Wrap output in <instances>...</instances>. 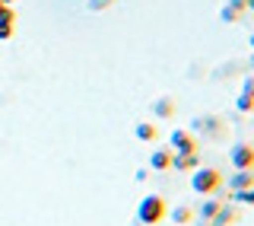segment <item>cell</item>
<instances>
[{"instance_id":"cell-21","label":"cell","mask_w":254,"mask_h":226,"mask_svg":"<svg viewBox=\"0 0 254 226\" xmlns=\"http://www.w3.org/2000/svg\"><path fill=\"white\" fill-rule=\"evenodd\" d=\"M248 45H251V48H254V32H251V38H248Z\"/></svg>"},{"instance_id":"cell-9","label":"cell","mask_w":254,"mask_h":226,"mask_svg":"<svg viewBox=\"0 0 254 226\" xmlns=\"http://www.w3.org/2000/svg\"><path fill=\"white\" fill-rule=\"evenodd\" d=\"M235 220V211H232V207H229V204H219V211L216 214H213V226H229V223H232Z\"/></svg>"},{"instance_id":"cell-16","label":"cell","mask_w":254,"mask_h":226,"mask_svg":"<svg viewBox=\"0 0 254 226\" xmlns=\"http://www.w3.org/2000/svg\"><path fill=\"white\" fill-rule=\"evenodd\" d=\"M219 16H222L226 22H235V19H238V13H235V10H229V6H222V13H219Z\"/></svg>"},{"instance_id":"cell-17","label":"cell","mask_w":254,"mask_h":226,"mask_svg":"<svg viewBox=\"0 0 254 226\" xmlns=\"http://www.w3.org/2000/svg\"><path fill=\"white\" fill-rule=\"evenodd\" d=\"M226 6H229V10H235L238 16H242V10H245V0H229Z\"/></svg>"},{"instance_id":"cell-13","label":"cell","mask_w":254,"mask_h":226,"mask_svg":"<svg viewBox=\"0 0 254 226\" xmlns=\"http://www.w3.org/2000/svg\"><path fill=\"white\" fill-rule=\"evenodd\" d=\"M238 204H254V188H242V191H232Z\"/></svg>"},{"instance_id":"cell-10","label":"cell","mask_w":254,"mask_h":226,"mask_svg":"<svg viewBox=\"0 0 254 226\" xmlns=\"http://www.w3.org/2000/svg\"><path fill=\"white\" fill-rule=\"evenodd\" d=\"M156 127L153 124H149V121H140V124H137V140H143V143H153L156 140Z\"/></svg>"},{"instance_id":"cell-4","label":"cell","mask_w":254,"mask_h":226,"mask_svg":"<svg viewBox=\"0 0 254 226\" xmlns=\"http://www.w3.org/2000/svg\"><path fill=\"white\" fill-rule=\"evenodd\" d=\"M229 163H232L235 172L238 169H254V147L251 143H235V147L229 150Z\"/></svg>"},{"instance_id":"cell-23","label":"cell","mask_w":254,"mask_h":226,"mask_svg":"<svg viewBox=\"0 0 254 226\" xmlns=\"http://www.w3.org/2000/svg\"><path fill=\"white\" fill-rule=\"evenodd\" d=\"M251 147H254V143H251Z\"/></svg>"},{"instance_id":"cell-7","label":"cell","mask_w":254,"mask_h":226,"mask_svg":"<svg viewBox=\"0 0 254 226\" xmlns=\"http://www.w3.org/2000/svg\"><path fill=\"white\" fill-rule=\"evenodd\" d=\"M229 188L232 191H242V188H254V172L251 169H238V172L229 179Z\"/></svg>"},{"instance_id":"cell-22","label":"cell","mask_w":254,"mask_h":226,"mask_svg":"<svg viewBox=\"0 0 254 226\" xmlns=\"http://www.w3.org/2000/svg\"><path fill=\"white\" fill-rule=\"evenodd\" d=\"M251 67H254V58H251Z\"/></svg>"},{"instance_id":"cell-3","label":"cell","mask_w":254,"mask_h":226,"mask_svg":"<svg viewBox=\"0 0 254 226\" xmlns=\"http://www.w3.org/2000/svg\"><path fill=\"white\" fill-rule=\"evenodd\" d=\"M169 150H172V153H197V140H194V134L185 131V127H175L172 137H169Z\"/></svg>"},{"instance_id":"cell-2","label":"cell","mask_w":254,"mask_h":226,"mask_svg":"<svg viewBox=\"0 0 254 226\" xmlns=\"http://www.w3.org/2000/svg\"><path fill=\"white\" fill-rule=\"evenodd\" d=\"M190 188H194L197 195L210 198L213 191L222 188V172H219V169H210V166H197L194 169V179H190Z\"/></svg>"},{"instance_id":"cell-8","label":"cell","mask_w":254,"mask_h":226,"mask_svg":"<svg viewBox=\"0 0 254 226\" xmlns=\"http://www.w3.org/2000/svg\"><path fill=\"white\" fill-rule=\"evenodd\" d=\"M149 166H153L156 172H165V169H172V150H169V147L156 150L153 156H149Z\"/></svg>"},{"instance_id":"cell-12","label":"cell","mask_w":254,"mask_h":226,"mask_svg":"<svg viewBox=\"0 0 254 226\" xmlns=\"http://www.w3.org/2000/svg\"><path fill=\"white\" fill-rule=\"evenodd\" d=\"M219 204H222V201H203V204H200V220H213V214H216L219 211Z\"/></svg>"},{"instance_id":"cell-5","label":"cell","mask_w":254,"mask_h":226,"mask_svg":"<svg viewBox=\"0 0 254 226\" xmlns=\"http://www.w3.org/2000/svg\"><path fill=\"white\" fill-rule=\"evenodd\" d=\"M235 109L242 112V115H248V112H254V77H245V83H242V93H238V99H235Z\"/></svg>"},{"instance_id":"cell-19","label":"cell","mask_w":254,"mask_h":226,"mask_svg":"<svg viewBox=\"0 0 254 226\" xmlns=\"http://www.w3.org/2000/svg\"><path fill=\"white\" fill-rule=\"evenodd\" d=\"M245 10H254V0H245Z\"/></svg>"},{"instance_id":"cell-1","label":"cell","mask_w":254,"mask_h":226,"mask_svg":"<svg viewBox=\"0 0 254 226\" xmlns=\"http://www.w3.org/2000/svg\"><path fill=\"white\" fill-rule=\"evenodd\" d=\"M165 214H169V207H165V201L159 198V195H146L137 204V220L143 226H156V223H162L165 220Z\"/></svg>"},{"instance_id":"cell-15","label":"cell","mask_w":254,"mask_h":226,"mask_svg":"<svg viewBox=\"0 0 254 226\" xmlns=\"http://www.w3.org/2000/svg\"><path fill=\"white\" fill-rule=\"evenodd\" d=\"M16 29V22H0V38H10Z\"/></svg>"},{"instance_id":"cell-14","label":"cell","mask_w":254,"mask_h":226,"mask_svg":"<svg viewBox=\"0 0 254 226\" xmlns=\"http://www.w3.org/2000/svg\"><path fill=\"white\" fill-rule=\"evenodd\" d=\"M172 220L175 223H188L190 220V211H188V207H175V211H172Z\"/></svg>"},{"instance_id":"cell-20","label":"cell","mask_w":254,"mask_h":226,"mask_svg":"<svg viewBox=\"0 0 254 226\" xmlns=\"http://www.w3.org/2000/svg\"><path fill=\"white\" fill-rule=\"evenodd\" d=\"M0 3H3V6H13V3H16V0H0Z\"/></svg>"},{"instance_id":"cell-11","label":"cell","mask_w":254,"mask_h":226,"mask_svg":"<svg viewBox=\"0 0 254 226\" xmlns=\"http://www.w3.org/2000/svg\"><path fill=\"white\" fill-rule=\"evenodd\" d=\"M172 112H175L172 99H159V102H153V115H156V118H172Z\"/></svg>"},{"instance_id":"cell-18","label":"cell","mask_w":254,"mask_h":226,"mask_svg":"<svg viewBox=\"0 0 254 226\" xmlns=\"http://www.w3.org/2000/svg\"><path fill=\"white\" fill-rule=\"evenodd\" d=\"M108 3H111V0H89V6H92V10H105Z\"/></svg>"},{"instance_id":"cell-6","label":"cell","mask_w":254,"mask_h":226,"mask_svg":"<svg viewBox=\"0 0 254 226\" xmlns=\"http://www.w3.org/2000/svg\"><path fill=\"white\" fill-rule=\"evenodd\" d=\"M197 166H200L197 153H172V169H178V172H194Z\"/></svg>"}]
</instances>
